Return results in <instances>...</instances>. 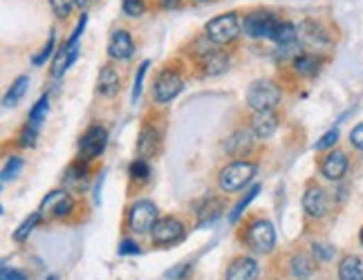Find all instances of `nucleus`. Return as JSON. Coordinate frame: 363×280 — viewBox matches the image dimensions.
Instances as JSON below:
<instances>
[{
	"label": "nucleus",
	"instance_id": "1",
	"mask_svg": "<svg viewBox=\"0 0 363 280\" xmlns=\"http://www.w3.org/2000/svg\"><path fill=\"white\" fill-rule=\"evenodd\" d=\"M256 173H258V164H254V162H233V164L225 166L220 171L218 184H220L222 191L235 193V191L245 189L249 181L256 177Z\"/></svg>",
	"mask_w": 363,
	"mask_h": 280
},
{
	"label": "nucleus",
	"instance_id": "2",
	"mask_svg": "<svg viewBox=\"0 0 363 280\" xmlns=\"http://www.w3.org/2000/svg\"><path fill=\"white\" fill-rule=\"evenodd\" d=\"M206 38L211 40L216 45H229L231 40L238 38V34L242 32V25H240V18L238 13H222V16H216L206 23Z\"/></svg>",
	"mask_w": 363,
	"mask_h": 280
},
{
	"label": "nucleus",
	"instance_id": "3",
	"mask_svg": "<svg viewBox=\"0 0 363 280\" xmlns=\"http://www.w3.org/2000/svg\"><path fill=\"white\" fill-rule=\"evenodd\" d=\"M281 18L276 16L274 11L269 9H256L245 16V23H242V30L247 36L251 38H274L276 30L281 27Z\"/></svg>",
	"mask_w": 363,
	"mask_h": 280
},
{
	"label": "nucleus",
	"instance_id": "4",
	"mask_svg": "<svg viewBox=\"0 0 363 280\" xmlns=\"http://www.w3.org/2000/svg\"><path fill=\"white\" fill-rule=\"evenodd\" d=\"M247 103L254 112H267L281 103V90L272 81H254L247 90Z\"/></svg>",
	"mask_w": 363,
	"mask_h": 280
},
{
	"label": "nucleus",
	"instance_id": "5",
	"mask_svg": "<svg viewBox=\"0 0 363 280\" xmlns=\"http://www.w3.org/2000/svg\"><path fill=\"white\" fill-rule=\"evenodd\" d=\"M216 43H211V40H198L195 43V47H198V54H200V65H202V69H204V74H208V77H218V74H222V72H227V67H229V56L222 52V50H218V47H213Z\"/></svg>",
	"mask_w": 363,
	"mask_h": 280
},
{
	"label": "nucleus",
	"instance_id": "6",
	"mask_svg": "<svg viewBox=\"0 0 363 280\" xmlns=\"http://www.w3.org/2000/svg\"><path fill=\"white\" fill-rule=\"evenodd\" d=\"M157 224V206L150 200H137L128 211V227L135 233H148Z\"/></svg>",
	"mask_w": 363,
	"mask_h": 280
},
{
	"label": "nucleus",
	"instance_id": "7",
	"mask_svg": "<svg viewBox=\"0 0 363 280\" xmlns=\"http://www.w3.org/2000/svg\"><path fill=\"white\" fill-rule=\"evenodd\" d=\"M247 242L258 254H269L276 247V231L269 220H256L247 229Z\"/></svg>",
	"mask_w": 363,
	"mask_h": 280
},
{
	"label": "nucleus",
	"instance_id": "8",
	"mask_svg": "<svg viewBox=\"0 0 363 280\" xmlns=\"http://www.w3.org/2000/svg\"><path fill=\"white\" fill-rule=\"evenodd\" d=\"M106 144H108V130L104 125H92V128L83 133L79 142L81 159H96L106 150Z\"/></svg>",
	"mask_w": 363,
	"mask_h": 280
},
{
	"label": "nucleus",
	"instance_id": "9",
	"mask_svg": "<svg viewBox=\"0 0 363 280\" xmlns=\"http://www.w3.org/2000/svg\"><path fill=\"white\" fill-rule=\"evenodd\" d=\"M184 88V81L175 72V69H164V72L155 79V86H152V96H155L157 103H169Z\"/></svg>",
	"mask_w": 363,
	"mask_h": 280
},
{
	"label": "nucleus",
	"instance_id": "10",
	"mask_svg": "<svg viewBox=\"0 0 363 280\" xmlns=\"http://www.w3.org/2000/svg\"><path fill=\"white\" fill-rule=\"evenodd\" d=\"M74 211V200L67 191H52L45 195L43 202H40V215H50V218H65Z\"/></svg>",
	"mask_w": 363,
	"mask_h": 280
},
{
	"label": "nucleus",
	"instance_id": "11",
	"mask_svg": "<svg viewBox=\"0 0 363 280\" xmlns=\"http://www.w3.org/2000/svg\"><path fill=\"white\" fill-rule=\"evenodd\" d=\"M150 235H152V245H173L184 237V224L173 215L162 218L157 220L155 227H152Z\"/></svg>",
	"mask_w": 363,
	"mask_h": 280
},
{
	"label": "nucleus",
	"instance_id": "12",
	"mask_svg": "<svg viewBox=\"0 0 363 280\" xmlns=\"http://www.w3.org/2000/svg\"><path fill=\"white\" fill-rule=\"evenodd\" d=\"M108 54H110V59H115V61H128V59H133L135 43H133L130 34L125 32V30L113 32V36H110V40H108Z\"/></svg>",
	"mask_w": 363,
	"mask_h": 280
},
{
	"label": "nucleus",
	"instance_id": "13",
	"mask_svg": "<svg viewBox=\"0 0 363 280\" xmlns=\"http://www.w3.org/2000/svg\"><path fill=\"white\" fill-rule=\"evenodd\" d=\"M303 208H305V213L310 218H323L328 213V208H330L328 193L320 186H310L303 195Z\"/></svg>",
	"mask_w": 363,
	"mask_h": 280
},
{
	"label": "nucleus",
	"instance_id": "14",
	"mask_svg": "<svg viewBox=\"0 0 363 280\" xmlns=\"http://www.w3.org/2000/svg\"><path fill=\"white\" fill-rule=\"evenodd\" d=\"M258 262L254 258H247V256H240L231 260V264L227 267V274H225V280H258Z\"/></svg>",
	"mask_w": 363,
	"mask_h": 280
},
{
	"label": "nucleus",
	"instance_id": "15",
	"mask_svg": "<svg viewBox=\"0 0 363 280\" xmlns=\"http://www.w3.org/2000/svg\"><path fill=\"white\" fill-rule=\"evenodd\" d=\"M320 173L330 181H339L347 173V157L343 150H332L330 155L320 164Z\"/></svg>",
	"mask_w": 363,
	"mask_h": 280
},
{
	"label": "nucleus",
	"instance_id": "16",
	"mask_svg": "<svg viewBox=\"0 0 363 280\" xmlns=\"http://www.w3.org/2000/svg\"><path fill=\"white\" fill-rule=\"evenodd\" d=\"M296 30H298V38L303 40V43L312 45V47H323L330 43V38L323 32V27L316 25L314 21H303Z\"/></svg>",
	"mask_w": 363,
	"mask_h": 280
},
{
	"label": "nucleus",
	"instance_id": "17",
	"mask_svg": "<svg viewBox=\"0 0 363 280\" xmlns=\"http://www.w3.org/2000/svg\"><path fill=\"white\" fill-rule=\"evenodd\" d=\"M77 56H79V47L77 43H67L57 52V56H54V63H52V77L54 79H59L67 72V67L72 65L77 61Z\"/></svg>",
	"mask_w": 363,
	"mask_h": 280
},
{
	"label": "nucleus",
	"instance_id": "18",
	"mask_svg": "<svg viewBox=\"0 0 363 280\" xmlns=\"http://www.w3.org/2000/svg\"><path fill=\"white\" fill-rule=\"evenodd\" d=\"M278 128V119L272 110L267 112H254V119H251V133L258 139H267L276 133Z\"/></svg>",
	"mask_w": 363,
	"mask_h": 280
},
{
	"label": "nucleus",
	"instance_id": "19",
	"mask_svg": "<svg viewBox=\"0 0 363 280\" xmlns=\"http://www.w3.org/2000/svg\"><path fill=\"white\" fill-rule=\"evenodd\" d=\"M157 130L152 125H144L142 133H139L137 139V152H139V159H148V157H155L157 152Z\"/></svg>",
	"mask_w": 363,
	"mask_h": 280
},
{
	"label": "nucleus",
	"instance_id": "20",
	"mask_svg": "<svg viewBox=\"0 0 363 280\" xmlns=\"http://www.w3.org/2000/svg\"><path fill=\"white\" fill-rule=\"evenodd\" d=\"M251 144H254V137H251L249 130H235L229 139H227V144H225V150L229 152L231 157H240L245 155V152L251 150Z\"/></svg>",
	"mask_w": 363,
	"mask_h": 280
},
{
	"label": "nucleus",
	"instance_id": "21",
	"mask_svg": "<svg viewBox=\"0 0 363 280\" xmlns=\"http://www.w3.org/2000/svg\"><path fill=\"white\" fill-rule=\"evenodd\" d=\"M119 86H121V83H119V72H117L115 67L106 65L99 72V92L104 96H115Z\"/></svg>",
	"mask_w": 363,
	"mask_h": 280
},
{
	"label": "nucleus",
	"instance_id": "22",
	"mask_svg": "<svg viewBox=\"0 0 363 280\" xmlns=\"http://www.w3.org/2000/svg\"><path fill=\"white\" fill-rule=\"evenodd\" d=\"M316 271V262L314 258L305 256V254H298L291 258V274H294V278L298 280H310Z\"/></svg>",
	"mask_w": 363,
	"mask_h": 280
},
{
	"label": "nucleus",
	"instance_id": "23",
	"mask_svg": "<svg viewBox=\"0 0 363 280\" xmlns=\"http://www.w3.org/2000/svg\"><path fill=\"white\" fill-rule=\"evenodd\" d=\"M339 280H363V264L357 256H345L339 262Z\"/></svg>",
	"mask_w": 363,
	"mask_h": 280
},
{
	"label": "nucleus",
	"instance_id": "24",
	"mask_svg": "<svg viewBox=\"0 0 363 280\" xmlns=\"http://www.w3.org/2000/svg\"><path fill=\"white\" fill-rule=\"evenodd\" d=\"M294 69L301 77H314L320 69V61L314 54H298L294 56Z\"/></svg>",
	"mask_w": 363,
	"mask_h": 280
},
{
	"label": "nucleus",
	"instance_id": "25",
	"mask_svg": "<svg viewBox=\"0 0 363 280\" xmlns=\"http://www.w3.org/2000/svg\"><path fill=\"white\" fill-rule=\"evenodd\" d=\"M222 213V202L216 200V198H208L202 208H198V224L204 227V224H211L218 215Z\"/></svg>",
	"mask_w": 363,
	"mask_h": 280
},
{
	"label": "nucleus",
	"instance_id": "26",
	"mask_svg": "<svg viewBox=\"0 0 363 280\" xmlns=\"http://www.w3.org/2000/svg\"><path fill=\"white\" fill-rule=\"evenodd\" d=\"M274 40L278 45H291V43H298V30H296V25H291V23H281V27L276 30L274 34Z\"/></svg>",
	"mask_w": 363,
	"mask_h": 280
},
{
	"label": "nucleus",
	"instance_id": "27",
	"mask_svg": "<svg viewBox=\"0 0 363 280\" xmlns=\"http://www.w3.org/2000/svg\"><path fill=\"white\" fill-rule=\"evenodd\" d=\"M27 86H30V79H27V77H18L16 81H13L9 92L5 94V106H16L23 99V96H25Z\"/></svg>",
	"mask_w": 363,
	"mask_h": 280
},
{
	"label": "nucleus",
	"instance_id": "28",
	"mask_svg": "<svg viewBox=\"0 0 363 280\" xmlns=\"http://www.w3.org/2000/svg\"><path fill=\"white\" fill-rule=\"evenodd\" d=\"M86 175H88V168L83 162L69 164V168L65 171V184L67 186H81L83 181H86Z\"/></svg>",
	"mask_w": 363,
	"mask_h": 280
},
{
	"label": "nucleus",
	"instance_id": "29",
	"mask_svg": "<svg viewBox=\"0 0 363 280\" xmlns=\"http://www.w3.org/2000/svg\"><path fill=\"white\" fill-rule=\"evenodd\" d=\"M40 218H43L40 213H32V215L27 218V220H23L21 227H18L16 231H13V240H16V242H23V240H27V235H30V233L36 229V224L40 222Z\"/></svg>",
	"mask_w": 363,
	"mask_h": 280
},
{
	"label": "nucleus",
	"instance_id": "30",
	"mask_svg": "<svg viewBox=\"0 0 363 280\" xmlns=\"http://www.w3.org/2000/svg\"><path fill=\"white\" fill-rule=\"evenodd\" d=\"M260 189H262L260 184H254V186H251V189L247 191V195H245V198H242V200H240L238 204H235V208H233V211L229 213V220H231V222H235V220H238V218H240V215L245 213V208L249 206V202H251V200L256 198V195H258V191H260Z\"/></svg>",
	"mask_w": 363,
	"mask_h": 280
},
{
	"label": "nucleus",
	"instance_id": "31",
	"mask_svg": "<svg viewBox=\"0 0 363 280\" xmlns=\"http://www.w3.org/2000/svg\"><path fill=\"white\" fill-rule=\"evenodd\" d=\"M48 112H50V99H48V96H43V99H40V101L32 108V112H30V123L38 128L40 121L48 119Z\"/></svg>",
	"mask_w": 363,
	"mask_h": 280
},
{
	"label": "nucleus",
	"instance_id": "32",
	"mask_svg": "<svg viewBox=\"0 0 363 280\" xmlns=\"http://www.w3.org/2000/svg\"><path fill=\"white\" fill-rule=\"evenodd\" d=\"M312 254H314V260L316 262H330L337 251H334V247L328 245V242H314L312 245Z\"/></svg>",
	"mask_w": 363,
	"mask_h": 280
},
{
	"label": "nucleus",
	"instance_id": "33",
	"mask_svg": "<svg viewBox=\"0 0 363 280\" xmlns=\"http://www.w3.org/2000/svg\"><path fill=\"white\" fill-rule=\"evenodd\" d=\"M121 7L125 11V16L137 18L146 11V0H121Z\"/></svg>",
	"mask_w": 363,
	"mask_h": 280
},
{
	"label": "nucleus",
	"instance_id": "34",
	"mask_svg": "<svg viewBox=\"0 0 363 280\" xmlns=\"http://www.w3.org/2000/svg\"><path fill=\"white\" fill-rule=\"evenodd\" d=\"M36 135H38V128H36V125L27 123L25 128L21 130V139H18V144H21L23 148H32V146L36 144Z\"/></svg>",
	"mask_w": 363,
	"mask_h": 280
},
{
	"label": "nucleus",
	"instance_id": "35",
	"mask_svg": "<svg viewBox=\"0 0 363 280\" xmlns=\"http://www.w3.org/2000/svg\"><path fill=\"white\" fill-rule=\"evenodd\" d=\"M148 65H150V61H144L142 65H139V72L135 77V86H133V101L135 103L139 101V96H142V83H144V77L148 72Z\"/></svg>",
	"mask_w": 363,
	"mask_h": 280
},
{
	"label": "nucleus",
	"instance_id": "36",
	"mask_svg": "<svg viewBox=\"0 0 363 280\" xmlns=\"http://www.w3.org/2000/svg\"><path fill=\"white\" fill-rule=\"evenodd\" d=\"M337 142H339V130H337V128H332V130H328L323 137L318 139V142L314 144V148H316V150H328V148H332Z\"/></svg>",
	"mask_w": 363,
	"mask_h": 280
},
{
	"label": "nucleus",
	"instance_id": "37",
	"mask_svg": "<svg viewBox=\"0 0 363 280\" xmlns=\"http://www.w3.org/2000/svg\"><path fill=\"white\" fill-rule=\"evenodd\" d=\"M50 5L59 18H67L69 11H72V7H74V0H50Z\"/></svg>",
	"mask_w": 363,
	"mask_h": 280
},
{
	"label": "nucleus",
	"instance_id": "38",
	"mask_svg": "<svg viewBox=\"0 0 363 280\" xmlns=\"http://www.w3.org/2000/svg\"><path fill=\"white\" fill-rule=\"evenodd\" d=\"M54 43H57V36H54V34H50V38H48V43H45V47L43 50H40V54H36L34 56V65H45V61L50 59V56H52V52H54Z\"/></svg>",
	"mask_w": 363,
	"mask_h": 280
},
{
	"label": "nucleus",
	"instance_id": "39",
	"mask_svg": "<svg viewBox=\"0 0 363 280\" xmlns=\"http://www.w3.org/2000/svg\"><path fill=\"white\" fill-rule=\"evenodd\" d=\"M150 175V166L146 164V159H135L130 164V177L133 179H146Z\"/></svg>",
	"mask_w": 363,
	"mask_h": 280
},
{
	"label": "nucleus",
	"instance_id": "40",
	"mask_svg": "<svg viewBox=\"0 0 363 280\" xmlns=\"http://www.w3.org/2000/svg\"><path fill=\"white\" fill-rule=\"evenodd\" d=\"M21 168H23V159L21 157H11L7 164H5V171H3V179H13L18 173H21Z\"/></svg>",
	"mask_w": 363,
	"mask_h": 280
},
{
	"label": "nucleus",
	"instance_id": "41",
	"mask_svg": "<svg viewBox=\"0 0 363 280\" xmlns=\"http://www.w3.org/2000/svg\"><path fill=\"white\" fill-rule=\"evenodd\" d=\"M350 144L359 150H363V123L354 125L352 133H350Z\"/></svg>",
	"mask_w": 363,
	"mask_h": 280
},
{
	"label": "nucleus",
	"instance_id": "42",
	"mask_svg": "<svg viewBox=\"0 0 363 280\" xmlns=\"http://www.w3.org/2000/svg\"><path fill=\"white\" fill-rule=\"evenodd\" d=\"M0 278H3V280H27L23 271H18V269H9V267H3V274H0Z\"/></svg>",
	"mask_w": 363,
	"mask_h": 280
},
{
	"label": "nucleus",
	"instance_id": "43",
	"mask_svg": "<svg viewBox=\"0 0 363 280\" xmlns=\"http://www.w3.org/2000/svg\"><path fill=\"white\" fill-rule=\"evenodd\" d=\"M119 254H121V256H125V254H139V245L133 242V240H123V242L119 245Z\"/></svg>",
	"mask_w": 363,
	"mask_h": 280
},
{
	"label": "nucleus",
	"instance_id": "44",
	"mask_svg": "<svg viewBox=\"0 0 363 280\" xmlns=\"http://www.w3.org/2000/svg\"><path fill=\"white\" fill-rule=\"evenodd\" d=\"M179 5V0H162V7L164 9H173V7H177Z\"/></svg>",
	"mask_w": 363,
	"mask_h": 280
},
{
	"label": "nucleus",
	"instance_id": "45",
	"mask_svg": "<svg viewBox=\"0 0 363 280\" xmlns=\"http://www.w3.org/2000/svg\"><path fill=\"white\" fill-rule=\"evenodd\" d=\"M86 3H88V0H74V5H77V7H81V9L86 7Z\"/></svg>",
	"mask_w": 363,
	"mask_h": 280
},
{
	"label": "nucleus",
	"instance_id": "46",
	"mask_svg": "<svg viewBox=\"0 0 363 280\" xmlns=\"http://www.w3.org/2000/svg\"><path fill=\"white\" fill-rule=\"evenodd\" d=\"M359 240H361V245H363V229H361V233H359Z\"/></svg>",
	"mask_w": 363,
	"mask_h": 280
},
{
	"label": "nucleus",
	"instance_id": "47",
	"mask_svg": "<svg viewBox=\"0 0 363 280\" xmlns=\"http://www.w3.org/2000/svg\"><path fill=\"white\" fill-rule=\"evenodd\" d=\"M48 280H59L57 276H48Z\"/></svg>",
	"mask_w": 363,
	"mask_h": 280
},
{
	"label": "nucleus",
	"instance_id": "48",
	"mask_svg": "<svg viewBox=\"0 0 363 280\" xmlns=\"http://www.w3.org/2000/svg\"><path fill=\"white\" fill-rule=\"evenodd\" d=\"M195 3H206V0H195Z\"/></svg>",
	"mask_w": 363,
	"mask_h": 280
}]
</instances>
